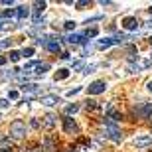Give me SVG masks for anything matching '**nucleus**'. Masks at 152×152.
<instances>
[{"instance_id": "f257e3e1", "label": "nucleus", "mask_w": 152, "mask_h": 152, "mask_svg": "<svg viewBox=\"0 0 152 152\" xmlns=\"http://www.w3.org/2000/svg\"><path fill=\"white\" fill-rule=\"evenodd\" d=\"M103 126H105V136L107 138H111L113 142H123V132L117 129V124L113 123V121H109V118H105L103 121Z\"/></svg>"}, {"instance_id": "f03ea898", "label": "nucleus", "mask_w": 152, "mask_h": 152, "mask_svg": "<svg viewBox=\"0 0 152 152\" xmlns=\"http://www.w3.org/2000/svg\"><path fill=\"white\" fill-rule=\"evenodd\" d=\"M10 136L12 138H24L26 136V123L24 121H14L10 124Z\"/></svg>"}, {"instance_id": "7ed1b4c3", "label": "nucleus", "mask_w": 152, "mask_h": 152, "mask_svg": "<svg viewBox=\"0 0 152 152\" xmlns=\"http://www.w3.org/2000/svg\"><path fill=\"white\" fill-rule=\"evenodd\" d=\"M105 89H107V83H105V81H93V83L87 87L89 95H101V93H105Z\"/></svg>"}, {"instance_id": "20e7f679", "label": "nucleus", "mask_w": 152, "mask_h": 152, "mask_svg": "<svg viewBox=\"0 0 152 152\" xmlns=\"http://www.w3.org/2000/svg\"><path fill=\"white\" fill-rule=\"evenodd\" d=\"M63 130L67 132V134H77L79 132V126H77V123H75L73 118H63Z\"/></svg>"}, {"instance_id": "39448f33", "label": "nucleus", "mask_w": 152, "mask_h": 152, "mask_svg": "<svg viewBox=\"0 0 152 152\" xmlns=\"http://www.w3.org/2000/svg\"><path fill=\"white\" fill-rule=\"evenodd\" d=\"M134 146L136 148H148L152 146V136L150 134H140L134 138Z\"/></svg>"}, {"instance_id": "423d86ee", "label": "nucleus", "mask_w": 152, "mask_h": 152, "mask_svg": "<svg viewBox=\"0 0 152 152\" xmlns=\"http://www.w3.org/2000/svg\"><path fill=\"white\" fill-rule=\"evenodd\" d=\"M121 24H123V28H124V30H129V32H134V30L138 28V20H136L134 16H126Z\"/></svg>"}, {"instance_id": "0eeeda50", "label": "nucleus", "mask_w": 152, "mask_h": 152, "mask_svg": "<svg viewBox=\"0 0 152 152\" xmlns=\"http://www.w3.org/2000/svg\"><path fill=\"white\" fill-rule=\"evenodd\" d=\"M39 103L45 105V107H53V105H57V103H61V99H59V95H44L42 99H39Z\"/></svg>"}, {"instance_id": "6e6552de", "label": "nucleus", "mask_w": 152, "mask_h": 152, "mask_svg": "<svg viewBox=\"0 0 152 152\" xmlns=\"http://www.w3.org/2000/svg\"><path fill=\"white\" fill-rule=\"evenodd\" d=\"M136 115H140L142 118H148L152 115V103H144L142 107H138L136 109Z\"/></svg>"}, {"instance_id": "1a4fd4ad", "label": "nucleus", "mask_w": 152, "mask_h": 152, "mask_svg": "<svg viewBox=\"0 0 152 152\" xmlns=\"http://www.w3.org/2000/svg\"><path fill=\"white\" fill-rule=\"evenodd\" d=\"M107 118H109V121H113L115 124L121 121V113L115 109V105H109V109H107Z\"/></svg>"}, {"instance_id": "9d476101", "label": "nucleus", "mask_w": 152, "mask_h": 152, "mask_svg": "<svg viewBox=\"0 0 152 152\" xmlns=\"http://www.w3.org/2000/svg\"><path fill=\"white\" fill-rule=\"evenodd\" d=\"M69 73H71V71H69V69H57L56 71V75H53V79H56V81H63V79H67L69 77Z\"/></svg>"}, {"instance_id": "9b49d317", "label": "nucleus", "mask_w": 152, "mask_h": 152, "mask_svg": "<svg viewBox=\"0 0 152 152\" xmlns=\"http://www.w3.org/2000/svg\"><path fill=\"white\" fill-rule=\"evenodd\" d=\"M45 48H48V50H50V51H61V42H59V39H56V38H53V39H51V42H50V44L45 45Z\"/></svg>"}, {"instance_id": "f8f14e48", "label": "nucleus", "mask_w": 152, "mask_h": 152, "mask_svg": "<svg viewBox=\"0 0 152 152\" xmlns=\"http://www.w3.org/2000/svg\"><path fill=\"white\" fill-rule=\"evenodd\" d=\"M16 16L20 18V20L28 18L30 16V8H26V6H18V8H16Z\"/></svg>"}, {"instance_id": "ddd939ff", "label": "nucleus", "mask_w": 152, "mask_h": 152, "mask_svg": "<svg viewBox=\"0 0 152 152\" xmlns=\"http://www.w3.org/2000/svg\"><path fill=\"white\" fill-rule=\"evenodd\" d=\"M22 91H26V93H36V91H39V85L38 83H24Z\"/></svg>"}, {"instance_id": "4468645a", "label": "nucleus", "mask_w": 152, "mask_h": 152, "mask_svg": "<svg viewBox=\"0 0 152 152\" xmlns=\"http://www.w3.org/2000/svg\"><path fill=\"white\" fill-rule=\"evenodd\" d=\"M113 44H115V38H105V39H99V48H101V50H107V48H111Z\"/></svg>"}, {"instance_id": "2eb2a0df", "label": "nucleus", "mask_w": 152, "mask_h": 152, "mask_svg": "<svg viewBox=\"0 0 152 152\" xmlns=\"http://www.w3.org/2000/svg\"><path fill=\"white\" fill-rule=\"evenodd\" d=\"M56 115H45V117H44V124H45V126H48V129H51V126H53V124H56Z\"/></svg>"}, {"instance_id": "dca6fc26", "label": "nucleus", "mask_w": 152, "mask_h": 152, "mask_svg": "<svg viewBox=\"0 0 152 152\" xmlns=\"http://www.w3.org/2000/svg\"><path fill=\"white\" fill-rule=\"evenodd\" d=\"M83 38H85V36H81V34H69L67 36V42H69V44H81Z\"/></svg>"}, {"instance_id": "f3484780", "label": "nucleus", "mask_w": 152, "mask_h": 152, "mask_svg": "<svg viewBox=\"0 0 152 152\" xmlns=\"http://www.w3.org/2000/svg\"><path fill=\"white\" fill-rule=\"evenodd\" d=\"M45 6H48L45 2H34V14H36V16H38V14H42V12L45 10Z\"/></svg>"}, {"instance_id": "a211bd4d", "label": "nucleus", "mask_w": 152, "mask_h": 152, "mask_svg": "<svg viewBox=\"0 0 152 152\" xmlns=\"http://www.w3.org/2000/svg\"><path fill=\"white\" fill-rule=\"evenodd\" d=\"M79 111V105L77 103H71V105H67V107H65V115H75Z\"/></svg>"}, {"instance_id": "6ab92c4d", "label": "nucleus", "mask_w": 152, "mask_h": 152, "mask_svg": "<svg viewBox=\"0 0 152 152\" xmlns=\"http://www.w3.org/2000/svg\"><path fill=\"white\" fill-rule=\"evenodd\" d=\"M44 150H45V152H53V150H56V148H53V140H51L50 136L44 140Z\"/></svg>"}, {"instance_id": "aec40b11", "label": "nucleus", "mask_w": 152, "mask_h": 152, "mask_svg": "<svg viewBox=\"0 0 152 152\" xmlns=\"http://www.w3.org/2000/svg\"><path fill=\"white\" fill-rule=\"evenodd\" d=\"M140 69H142L140 61L138 63H129V73H140Z\"/></svg>"}, {"instance_id": "412c9836", "label": "nucleus", "mask_w": 152, "mask_h": 152, "mask_svg": "<svg viewBox=\"0 0 152 152\" xmlns=\"http://www.w3.org/2000/svg\"><path fill=\"white\" fill-rule=\"evenodd\" d=\"M48 69H50V65H48V63H39V65H38V71H36V75H44Z\"/></svg>"}, {"instance_id": "4be33fe9", "label": "nucleus", "mask_w": 152, "mask_h": 152, "mask_svg": "<svg viewBox=\"0 0 152 152\" xmlns=\"http://www.w3.org/2000/svg\"><path fill=\"white\" fill-rule=\"evenodd\" d=\"M18 97H20V91H16V89H12L10 93H8V101H16Z\"/></svg>"}, {"instance_id": "5701e85b", "label": "nucleus", "mask_w": 152, "mask_h": 152, "mask_svg": "<svg viewBox=\"0 0 152 152\" xmlns=\"http://www.w3.org/2000/svg\"><path fill=\"white\" fill-rule=\"evenodd\" d=\"M97 34H99V30H97V28H89L87 32H85V36H87V38H95Z\"/></svg>"}, {"instance_id": "b1692460", "label": "nucleus", "mask_w": 152, "mask_h": 152, "mask_svg": "<svg viewBox=\"0 0 152 152\" xmlns=\"http://www.w3.org/2000/svg\"><path fill=\"white\" fill-rule=\"evenodd\" d=\"M87 109H91V111H101V107L95 101H87Z\"/></svg>"}, {"instance_id": "393cba45", "label": "nucleus", "mask_w": 152, "mask_h": 152, "mask_svg": "<svg viewBox=\"0 0 152 152\" xmlns=\"http://www.w3.org/2000/svg\"><path fill=\"white\" fill-rule=\"evenodd\" d=\"M89 4H91L89 0H81V2H75V6H77L79 10H83V8H87V6H89Z\"/></svg>"}, {"instance_id": "a878e982", "label": "nucleus", "mask_w": 152, "mask_h": 152, "mask_svg": "<svg viewBox=\"0 0 152 152\" xmlns=\"http://www.w3.org/2000/svg\"><path fill=\"white\" fill-rule=\"evenodd\" d=\"M22 56H24V57H32V56H34V48H24Z\"/></svg>"}, {"instance_id": "bb28decb", "label": "nucleus", "mask_w": 152, "mask_h": 152, "mask_svg": "<svg viewBox=\"0 0 152 152\" xmlns=\"http://www.w3.org/2000/svg\"><path fill=\"white\" fill-rule=\"evenodd\" d=\"M81 93V87H73V89L67 91V97H73V95H79Z\"/></svg>"}, {"instance_id": "cd10ccee", "label": "nucleus", "mask_w": 152, "mask_h": 152, "mask_svg": "<svg viewBox=\"0 0 152 152\" xmlns=\"http://www.w3.org/2000/svg\"><path fill=\"white\" fill-rule=\"evenodd\" d=\"M20 56H22L20 51H10V61H18V59H20Z\"/></svg>"}, {"instance_id": "c85d7f7f", "label": "nucleus", "mask_w": 152, "mask_h": 152, "mask_svg": "<svg viewBox=\"0 0 152 152\" xmlns=\"http://www.w3.org/2000/svg\"><path fill=\"white\" fill-rule=\"evenodd\" d=\"M95 69H97V65H95V63H91V65H87V67H85L83 73H85V75H89V73H93Z\"/></svg>"}, {"instance_id": "c756f323", "label": "nucleus", "mask_w": 152, "mask_h": 152, "mask_svg": "<svg viewBox=\"0 0 152 152\" xmlns=\"http://www.w3.org/2000/svg\"><path fill=\"white\" fill-rule=\"evenodd\" d=\"M124 39H126V36H124V34H117V36H115V44H123Z\"/></svg>"}, {"instance_id": "7c9ffc66", "label": "nucleus", "mask_w": 152, "mask_h": 152, "mask_svg": "<svg viewBox=\"0 0 152 152\" xmlns=\"http://www.w3.org/2000/svg\"><path fill=\"white\" fill-rule=\"evenodd\" d=\"M8 28H12V22H8V20L0 22V30H8Z\"/></svg>"}, {"instance_id": "2f4dec72", "label": "nucleus", "mask_w": 152, "mask_h": 152, "mask_svg": "<svg viewBox=\"0 0 152 152\" xmlns=\"http://www.w3.org/2000/svg\"><path fill=\"white\" fill-rule=\"evenodd\" d=\"M10 107V101L8 99H0V109H8Z\"/></svg>"}, {"instance_id": "473e14b6", "label": "nucleus", "mask_w": 152, "mask_h": 152, "mask_svg": "<svg viewBox=\"0 0 152 152\" xmlns=\"http://www.w3.org/2000/svg\"><path fill=\"white\" fill-rule=\"evenodd\" d=\"M2 16H4V18H12V16H16V8H14V10H6L4 14H2Z\"/></svg>"}, {"instance_id": "72a5a7b5", "label": "nucleus", "mask_w": 152, "mask_h": 152, "mask_svg": "<svg viewBox=\"0 0 152 152\" xmlns=\"http://www.w3.org/2000/svg\"><path fill=\"white\" fill-rule=\"evenodd\" d=\"M63 26H65V30H73V28H75V22H73V20H67Z\"/></svg>"}, {"instance_id": "f704fd0d", "label": "nucleus", "mask_w": 152, "mask_h": 152, "mask_svg": "<svg viewBox=\"0 0 152 152\" xmlns=\"http://www.w3.org/2000/svg\"><path fill=\"white\" fill-rule=\"evenodd\" d=\"M150 59H142V61H140V65H142V69H146V67H150Z\"/></svg>"}, {"instance_id": "c9c22d12", "label": "nucleus", "mask_w": 152, "mask_h": 152, "mask_svg": "<svg viewBox=\"0 0 152 152\" xmlns=\"http://www.w3.org/2000/svg\"><path fill=\"white\" fill-rule=\"evenodd\" d=\"M8 45H10V39H2V42H0V50H4Z\"/></svg>"}, {"instance_id": "e433bc0d", "label": "nucleus", "mask_w": 152, "mask_h": 152, "mask_svg": "<svg viewBox=\"0 0 152 152\" xmlns=\"http://www.w3.org/2000/svg\"><path fill=\"white\" fill-rule=\"evenodd\" d=\"M99 4H101V6H115L113 2H111V0H101V2H99Z\"/></svg>"}, {"instance_id": "4c0bfd02", "label": "nucleus", "mask_w": 152, "mask_h": 152, "mask_svg": "<svg viewBox=\"0 0 152 152\" xmlns=\"http://www.w3.org/2000/svg\"><path fill=\"white\" fill-rule=\"evenodd\" d=\"M0 144H10V140H8L6 136H0Z\"/></svg>"}, {"instance_id": "58836bf2", "label": "nucleus", "mask_w": 152, "mask_h": 152, "mask_svg": "<svg viewBox=\"0 0 152 152\" xmlns=\"http://www.w3.org/2000/svg\"><path fill=\"white\" fill-rule=\"evenodd\" d=\"M83 67V61H77V63H73V69H81Z\"/></svg>"}, {"instance_id": "ea45409f", "label": "nucleus", "mask_w": 152, "mask_h": 152, "mask_svg": "<svg viewBox=\"0 0 152 152\" xmlns=\"http://www.w3.org/2000/svg\"><path fill=\"white\" fill-rule=\"evenodd\" d=\"M2 4H4V6H12V4H14V0H2Z\"/></svg>"}, {"instance_id": "a19ab883", "label": "nucleus", "mask_w": 152, "mask_h": 152, "mask_svg": "<svg viewBox=\"0 0 152 152\" xmlns=\"http://www.w3.org/2000/svg\"><path fill=\"white\" fill-rule=\"evenodd\" d=\"M146 89H148V91L152 93V81H148V83H146Z\"/></svg>"}, {"instance_id": "79ce46f5", "label": "nucleus", "mask_w": 152, "mask_h": 152, "mask_svg": "<svg viewBox=\"0 0 152 152\" xmlns=\"http://www.w3.org/2000/svg\"><path fill=\"white\" fill-rule=\"evenodd\" d=\"M4 63H6V57H4V56H0V65H4Z\"/></svg>"}, {"instance_id": "37998d69", "label": "nucleus", "mask_w": 152, "mask_h": 152, "mask_svg": "<svg viewBox=\"0 0 152 152\" xmlns=\"http://www.w3.org/2000/svg\"><path fill=\"white\" fill-rule=\"evenodd\" d=\"M0 152H12L10 148H0Z\"/></svg>"}, {"instance_id": "c03bdc74", "label": "nucleus", "mask_w": 152, "mask_h": 152, "mask_svg": "<svg viewBox=\"0 0 152 152\" xmlns=\"http://www.w3.org/2000/svg\"><path fill=\"white\" fill-rule=\"evenodd\" d=\"M146 26H148V28H152V18H150V20L146 22Z\"/></svg>"}, {"instance_id": "a18cd8bd", "label": "nucleus", "mask_w": 152, "mask_h": 152, "mask_svg": "<svg viewBox=\"0 0 152 152\" xmlns=\"http://www.w3.org/2000/svg\"><path fill=\"white\" fill-rule=\"evenodd\" d=\"M26 152H42V150H26Z\"/></svg>"}, {"instance_id": "49530a36", "label": "nucleus", "mask_w": 152, "mask_h": 152, "mask_svg": "<svg viewBox=\"0 0 152 152\" xmlns=\"http://www.w3.org/2000/svg\"><path fill=\"white\" fill-rule=\"evenodd\" d=\"M148 14H152V6H150V8H148Z\"/></svg>"}, {"instance_id": "de8ad7c7", "label": "nucleus", "mask_w": 152, "mask_h": 152, "mask_svg": "<svg viewBox=\"0 0 152 152\" xmlns=\"http://www.w3.org/2000/svg\"><path fill=\"white\" fill-rule=\"evenodd\" d=\"M148 39H150V44H152V36H150V38H148Z\"/></svg>"}]
</instances>
